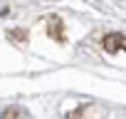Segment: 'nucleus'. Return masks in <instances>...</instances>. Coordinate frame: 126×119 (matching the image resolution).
Wrapping results in <instances>:
<instances>
[{
    "label": "nucleus",
    "instance_id": "nucleus-1",
    "mask_svg": "<svg viewBox=\"0 0 126 119\" xmlns=\"http://www.w3.org/2000/svg\"><path fill=\"white\" fill-rule=\"evenodd\" d=\"M104 47L106 50H119V47H126V37H121V35H109V37H104Z\"/></svg>",
    "mask_w": 126,
    "mask_h": 119
}]
</instances>
